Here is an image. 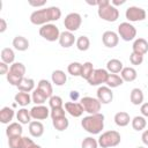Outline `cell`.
Wrapping results in <instances>:
<instances>
[{"label":"cell","instance_id":"1","mask_svg":"<svg viewBox=\"0 0 148 148\" xmlns=\"http://www.w3.org/2000/svg\"><path fill=\"white\" fill-rule=\"evenodd\" d=\"M61 17V10L57 6L47 7L37 9L31 13L30 15V22L35 25H44L47 23H51L53 21H58Z\"/></svg>","mask_w":148,"mask_h":148},{"label":"cell","instance_id":"2","mask_svg":"<svg viewBox=\"0 0 148 148\" xmlns=\"http://www.w3.org/2000/svg\"><path fill=\"white\" fill-rule=\"evenodd\" d=\"M81 126L86 132L92 135L99 134L104 128V114L101 112L96 114H88L82 118Z\"/></svg>","mask_w":148,"mask_h":148},{"label":"cell","instance_id":"3","mask_svg":"<svg viewBox=\"0 0 148 148\" xmlns=\"http://www.w3.org/2000/svg\"><path fill=\"white\" fill-rule=\"evenodd\" d=\"M98 146L102 148H111V147H116L120 143L121 141V136L120 133L117 131H106L104 133H102L98 138Z\"/></svg>","mask_w":148,"mask_h":148},{"label":"cell","instance_id":"4","mask_svg":"<svg viewBox=\"0 0 148 148\" xmlns=\"http://www.w3.org/2000/svg\"><path fill=\"white\" fill-rule=\"evenodd\" d=\"M60 30L59 28L53 24V23H47V24H44L39 28V35L40 37H43L44 39L49 40V42H56V40H59V37H60Z\"/></svg>","mask_w":148,"mask_h":148},{"label":"cell","instance_id":"5","mask_svg":"<svg viewBox=\"0 0 148 148\" xmlns=\"http://www.w3.org/2000/svg\"><path fill=\"white\" fill-rule=\"evenodd\" d=\"M97 14H98L99 18H102L106 22H116L119 18V10L117 9V7L112 6L111 2L108 6L98 8Z\"/></svg>","mask_w":148,"mask_h":148},{"label":"cell","instance_id":"6","mask_svg":"<svg viewBox=\"0 0 148 148\" xmlns=\"http://www.w3.org/2000/svg\"><path fill=\"white\" fill-rule=\"evenodd\" d=\"M118 36L125 42H131L136 37V29L132 23L123 22L118 25Z\"/></svg>","mask_w":148,"mask_h":148},{"label":"cell","instance_id":"7","mask_svg":"<svg viewBox=\"0 0 148 148\" xmlns=\"http://www.w3.org/2000/svg\"><path fill=\"white\" fill-rule=\"evenodd\" d=\"M80 103L82 104V106L84 109V112H87L89 114H96V113H99V111H101L102 103L95 97L84 96V97L81 98Z\"/></svg>","mask_w":148,"mask_h":148},{"label":"cell","instance_id":"8","mask_svg":"<svg viewBox=\"0 0 148 148\" xmlns=\"http://www.w3.org/2000/svg\"><path fill=\"white\" fill-rule=\"evenodd\" d=\"M81 24H82V17L79 13H69L66 15V17L64 20L65 29L69 32H74V31L79 30Z\"/></svg>","mask_w":148,"mask_h":148},{"label":"cell","instance_id":"9","mask_svg":"<svg viewBox=\"0 0 148 148\" xmlns=\"http://www.w3.org/2000/svg\"><path fill=\"white\" fill-rule=\"evenodd\" d=\"M109 72L104 68H96L94 69L90 77L87 80L90 86H101L103 83H106V80L109 77Z\"/></svg>","mask_w":148,"mask_h":148},{"label":"cell","instance_id":"10","mask_svg":"<svg viewBox=\"0 0 148 148\" xmlns=\"http://www.w3.org/2000/svg\"><path fill=\"white\" fill-rule=\"evenodd\" d=\"M125 17L130 22H140L146 18V10L138 6H131L126 9Z\"/></svg>","mask_w":148,"mask_h":148},{"label":"cell","instance_id":"11","mask_svg":"<svg viewBox=\"0 0 148 148\" xmlns=\"http://www.w3.org/2000/svg\"><path fill=\"white\" fill-rule=\"evenodd\" d=\"M35 142L28 136H15L8 139L9 148H30Z\"/></svg>","mask_w":148,"mask_h":148},{"label":"cell","instance_id":"12","mask_svg":"<svg viewBox=\"0 0 148 148\" xmlns=\"http://www.w3.org/2000/svg\"><path fill=\"white\" fill-rule=\"evenodd\" d=\"M50 109L45 105H35L30 109V114L34 120H44L50 116Z\"/></svg>","mask_w":148,"mask_h":148},{"label":"cell","instance_id":"13","mask_svg":"<svg viewBox=\"0 0 148 148\" xmlns=\"http://www.w3.org/2000/svg\"><path fill=\"white\" fill-rule=\"evenodd\" d=\"M97 99L102 103V104H109L112 102L113 99V92H112V89L109 88L108 86H101L97 91Z\"/></svg>","mask_w":148,"mask_h":148},{"label":"cell","instance_id":"14","mask_svg":"<svg viewBox=\"0 0 148 148\" xmlns=\"http://www.w3.org/2000/svg\"><path fill=\"white\" fill-rule=\"evenodd\" d=\"M102 42H103L104 46L112 49V47H114V46L118 45V43H119V36H118L117 32H114L112 30H108V31L103 32V35H102Z\"/></svg>","mask_w":148,"mask_h":148},{"label":"cell","instance_id":"15","mask_svg":"<svg viewBox=\"0 0 148 148\" xmlns=\"http://www.w3.org/2000/svg\"><path fill=\"white\" fill-rule=\"evenodd\" d=\"M65 110H66V112H68L74 118L81 117L83 114V112H84V109H83V106H82L81 103L72 102V101L65 103Z\"/></svg>","mask_w":148,"mask_h":148},{"label":"cell","instance_id":"16","mask_svg":"<svg viewBox=\"0 0 148 148\" xmlns=\"http://www.w3.org/2000/svg\"><path fill=\"white\" fill-rule=\"evenodd\" d=\"M58 42H59L60 46H62L65 49H68V47L73 46L74 43H76V39H75L73 32H69V31L66 30V31H62L60 34V37H59Z\"/></svg>","mask_w":148,"mask_h":148},{"label":"cell","instance_id":"17","mask_svg":"<svg viewBox=\"0 0 148 148\" xmlns=\"http://www.w3.org/2000/svg\"><path fill=\"white\" fill-rule=\"evenodd\" d=\"M132 52H135L138 54H141V56H145L147 52H148V42L145 39V38H136L134 42H133V45H132Z\"/></svg>","mask_w":148,"mask_h":148},{"label":"cell","instance_id":"18","mask_svg":"<svg viewBox=\"0 0 148 148\" xmlns=\"http://www.w3.org/2000/svg\"><path fill=\"white\" fill-rule=\"evenodd\" d=\"M23 133V128H22V124L17 123H10L8 124L7 128H6V135L7 138H15V136H21Z\"/></svg>","mask_w":148,"mask_h":148},{"label":"cell","instance_id":"19","mask_svg":"<svg viewBox=\"0 0 148 148\" xmlns=\"http://www.w3.org/2000/svg\"><path fill=\"white\" fill-rule=\"evenodd\" d=\"M29 133L34 138H40L44 133V125L39 120H32L29 124Z\"/></svg>","mask_w":148,"mask_h":148},{"label":"cell","instance_id":"20","mask_svg":"<svg viewBox=\"0 0 148 148\" xmlns=\"http://www.w3.org/2000/svg\"><path fill=\"white\" fill-rule=\"evenodd\" d=\"M51 80H52V83H54V84L58 86V87H61V86H64V84L66 83V81H67V75L65 74L64 71H61V69H56V71H53L52 74H51Z\"/></svg>","mask_w":148,"mask_h":148},{"label":"cell","instance_id":"21","mask_svg":"<svg viewBox=\"0 0 148 148\" xmlns=\"http://www.w3.org/2000/svg\"><path fill=\"white\" fill-rule=\"evenodd\" d=\"M113 120H114V123H116L117 126H119V127H125V126H127V125L130 124V121H131L132 119H131V117H130V114H128L127 112H125V111H119V112H117V113L114 114Z\"/></svg>","mask_w":148,"mask_h":148},{"label":"cell","instance_id":"22","mask_svg":"<svg viewBox=\"0 0 148 148\" xmlns=\"http://www.w3.org/2000/svg\"><path fill=\"white\" fill-rule=\"evenodd\" d=\"M143 98H145V95H143V91L140 88H133L131 90L130 101H131V103L133 105H141V104H143Z\"/></svg>","mask_w":148,"mask_h":148},{"label":"cell","instance_id":"23","mask_svg":"<svg viewBox=\"0 0 148 148\" xmlns=\"http://www.w3.org/2000/svg\"><path fill=\"white\" fill-rule=\"evenodd\" d=\"M14 116H15V112L9 106H3L0 110V121L2 124H10Z\"/></svg>","mask_w":148,"mask_h":148},{"label":"cell","instance_id":"24","mask_svg":"<svg viewBox=\"0 0 148 148\" xmlns=\"http://www.w3.org/2000/svg\"><path fill=\"white\" fill-rule=\"evenodd\" d=\"M124 65L119 59H111L106 64V71L111 74H118L123 71Z\"/></svg>","mask_w":148,"mask_h":148},{"label":"cell","instance_id":"25","mask_svg":"<svg viewBox=\"0 0 148 148\" xmlns=\"http://www.w3.org/2000/svg\"><path fill=\"white\" fill-rule=\"evenodd\" d=\"M16 119L18 120V123L20 124H22V125H28V124H30L32 120V118H31V114H30V110H28V109H25V108H22V109H20L17 112H16Z\"/></svg>","mask_w":148,"mask_h":148},{"label":"cell","instance_id":"26","mask_svg":"<svg viewBox=\"0 0 148 148\" xmlns=\"http://www.w3.org/2000/svg\"><path fill=\"white\" fill-rule=\"evenodd\" d=\"M13 46L17 51H27L29 49V40L23 36H16L13 39Z\"/></svg>","mask_w":148,"mask_h":148},{"label":"cell","instance_id":"27","mask_svg":"<svg viewBox=\"0 0 148 148\" xmlns=\"http://www.w3.org/2000/svg\"><path fill=\"white\" fill-rule=\"evenodd\" d=\"M120 76L124 80V82H133L136 79L138 73L133 67H124L120 72Z\"/></svg>","mask_w":148,"mask_h":148},{"label":"cell","instance_id":"28","mask_svg":"<svg viewBox=\"0 0 148 148\" xmlns=\"http://www.w3.org/2000/svg\"><path fill=\"white\" fill-rule=\"evenodd\" d=\"M14 99L16 102V104L21 105V106H27L28 104H30L32 102V98L31 96L29 95V92H24V91H18L15 94L14 96Z\"/></svg>","mask_w":148,"mask_h":148},{"label":"cell","instance_id":"29","mask_svg":"<svg viewBox=\"0 0 148 148\" xmlns=\"http://www.w3.org/2000/svg\"><path fill=\"white\" fill-rule=\"evenodd\" d=\"M0 58H1V61L2 62L7 64V65H12V64H14V60H15V53H14L13 49L5 47V49L1 50Z\"/></svg>","mask_w":148,"mask_h":148},{"label":"cell","instance_id":"30","mask_svg":"<svg viewBox=\"0 0 148 148\" xmlns=\"http://www.w3.org/2000/svg\"><path fill=\"white\" fill-rule=\"evenodd\" d=\"M18 91H24V92H30L35 90V81L31 77H23V80L21 81V83L17 87Z\"/></svg>","mask_w":148,"mask_h":148},{"label":"cell","instance_id":"31","mask_svg":"<svg viewBox=\"0 0 148 148\" xmlns=\"http://www.w3.org/2000/svg\"><path fill=\"white\" fill-rule=\"evenodd\" d=\"M37 88L39 90H42L47 96V98H50L51 96H53V88H52V84H51L50 81H47L45 79L39 80L38 83H37Z\"/></svg>","mask_w":148,"mask_h":148},{"label":"cell","instance_id":"32","mask_svg":"<svg viewBox=\"0 0 148 148\" xmlns=\"http://www.w3.org/2000/svg\"><path fill=\"white\" fill-rule=\"evenodd\" d=\"M131 124H132V127L133 130L140 132V131H143L147 126V120L143 116H135L132 120H131Z\"/></svg>","mask_w":148,"mask_h":148},{"label":"cell","instance_id":"33","mask_svg":"<svg viewBox=\"0 0 148 148\" xmlns=\"http://www.w3.org/2000/svg\"><path fill=\"white\" fill-rule=\"evenodd\" d=\"M31 98H32V102H34L36 105H43V104L46 102V99H49L47 96H46L42 90H39L38 88H36V89L32 91Z\"/></svg>","mask_w":148,"mask_h":148},{"label":"cell","instance_id":"34","mask_svg":"<svg viewBox=\"0 0 148 148\" xmlns=\"http://www.w3.org/2000/svg\"><path fill=\"white\" fill-rule=\"evenodd\" d=\"M123 83H124V80L121 79L120 75H118V74H109V77H108L105 84L109 88L112 89V88H117V87L121 86Z\"/></svg>","mask_w":148,"mask_h":148},{"label":"cell","instance_id":"35","mask_svg":"<svg viewBox=\"0 0 148 148\" xmlns=\"http://www.w3.org/2000/svg\"><path fill=\"white\" fill-rule=\"evenodd\" d=\"M25 71H27L25 69V66L22 62H14L9 67V73H12L14 75H17L20 77H24Z\"/></svg>","mask_w":148,"mask_h":148},{"label":"cell","instance_id":"36","mask_svg":"<svg viewBox=\"0 0 148 148\" xmlns=\"http://www.w3.org/2000/svg\"><path fill=\"white\" fill-rule=\"evenodd\" d=\"M52 124H53V127L59 132H62V131L67 130L68 126H69V121H68V119L66 117L54 119V120H52Z\"/></svg>","mask_w":148,"mask_h":148},{"label":"cell","instance_id":"37","mask_svg":"<svg viewBox=\"0 0 148 148\" xmlns=\"http://www.w3.org/2000/svg\"><path fill=\"white\" fill-rule=\"evenodd\" d=\"M81 71H82V64L77 61H73L67 66V72L72 76H81Z\"/></svg>","mask_w":148,"mask_h":148},{"label":"cell","instance_id":"38","mask_svg":"<svg viewBox=\"0 0 148 148\" xmlns=\"http://www.w3.org/2000/svg\"><path fill=\"white\" fill-rule=\"evenodd\" d=\"M76 47L79 51H87L90 47V40L87 36H80L76 39Z\"/></svg>","mask_w":148,"mask_h":148},{"label":"cell","instance_id":"39","mask_svg":"<svg viewBox=\"0 0 148 148\" xmlns=\"http://www.w3.org/2000/svg\"><path fill=\"white\" fill-rule=\"evenodd\" d=\"M94 65L90 61H87L84 64H82V71H81V77L84 80H88L90 77V75L94 72Z\"/></svg>","mask_w":148,"mask_h":148},{"label":"cell","instance_id":"40","mask_svg":"<svg viewBox=\"0 0 148 148\" xmlns=\"http://www.w3.org/2000/svg\"><path fill=\"white\" fill-rule=\"evenodd\" d=\"M97 147H98V141L92 136H87L81 142V148H97Z\"/></svg>","mask_w":148,"mask_h":148},{"label":"cell","instance_id":"41","mask_svg":"<svg viewBox=\"0 0 148 148\" xmlns=\"http://www.w3.org/2000/svg\"><path fill=\"white\" fill-rule=\"evenodd\" d=\"M49 105L51 109H57V108H64V102H62V98L60 96H57V95H53L49 98Z\"/></svg>","mask_w":148,"mask_h":148},{"label":"cell","instance_id":"42","mask_svg":"<svg viewBox=\"0 0 148 148\" xmlns=\"http://www.w3.org/2000/svg\"><path fill=\"white\" fill-rule=\"evenodd\" d=\"M6 79H7V81L9 82V84L15 86V87H18V84H20L21 81L23 80V77H20V76H17V75H14V74H12V73H9V72H8V74L6 75Z\"/></svg>","mask_w":148,"mask_h":148},{"label":"cell","instance_id":"43","mask_svg":"<svg viewBox=\"0 0 148 148\" xmlns=\"http://www.w3.org/2000/svg\"><path fill=\"white\" fill-rule=\"evenodd\" d=\"M65 108H57V109H51V112H50V116L52 118V120L54 119H58V118H62V117H66L65 116Z\"/></svg>","mask_w":148,"mask_h":148},{"label":"cell","instance_id":"44","mask_svg":"<svg viewBox=\"0 0 148 148\" xmlns=\"http://www.w3.org/2000/svg\"><path fill=\"white\" fill-rule=\"evenodd\" d=\"M130 62L134 66H138V65H141L143 62V56L141 54H138L135 52H132L130 54Z\"/></svg>","mask_w":148,"mask_h":148},{"label":"cell","instance_id":"45","mask_svg":"<svg viewBox=\"0 0 148 148\" xmlns=\"http://www.w3.org/2000/svg\"><path fill=\"white\" fill-rule=\"evenodd\" d=\"M9 72V66L5 62H0V75H7Z\"/></svg>","mask_w":148,"mask_h":148},{"label":"cell","instance_id":"46","mask_svg":"<svg viewBox=\"0 0 148 148\" xmlns=\"http://www.w3.org/2000/svg\"><path fill=\"white\" fill-rule=\"evenodd\" d=\"M140 112H141V114H142L145 118H148V102L141 104V106H140Z\"/></svg>","mask_w":148,"mask_h":148},{"label":"cell","instance_id":"47","mask_svg":"<svg viewBox=\"0 0 148 148\" xmlns=\"http://www.w3.org/2000/svg\"><path fill=\"white\" fill-rule=\"evenodd\" d=\"M79 91H76V90H72L71 92H69V97H71V99H72V102H76L77 99H79Z\"/></svg>","mask_w":148,"mask_h":148},{"label":"cell","instance_id":"48","mask_svg":"<svg viewBox=\"0 0 148 148\" xmlns=\"http://www.w3.org/2000/svg\"><path fill=\"white\" fill-rule=\"evenodd\" d=\"M141 140H142L143 145L148 146V130H146V131L142 132V134H141Z\"/></svg>","mask_w":148,"mask_h":148},{"label":"cell","instance_id":"49","mask_svg":"<svg viewBox=\"0 0 148 148\" xmlns=\"http://www.w3.org/2000/svg\"><path fill=\"white\" fill-rule=\"evenodd\" d=\"M29 5L30 6H34V7H42V6H44V5H46V0H43V1H29Z\"/></svg>","mask_w":148,"mask_h":148},{"label":"cell","instance_id":"50","mask_svg":"<svg viewBox=\"0 0 148 148\" xmlns=\"http://www.w3.org/2000/svg\"><path fill=\"white\" fill-rule=\"evenodd\" d=\"M7 29V22L5 18H0V32H5Z\"/></svg>","mask_w":148,"mask_h":148},{"label":"cell","instance_id":"51","mask_svg":"<svg viewBox=\"0 0 148 148\" xmlns=\"http://www.w3.org/2000/svg\"><path fill=\"white\" fill-rule=\"evenodd\" d=\"M123 3H125V0H121V1H117V0H112L111 1V5L112 6H119V5H123Z\"/></svg>","mask_w":148,"mask_h":148},{"label":"cell","instance_id":"52","mask_svg":"<svg viewBox=\"0 0 148 148\" xmlns=\"http://www.w3.org/2000/svg\"><path fill=\"white\" fill-rule=\"evenodd\" d=\"M30 148H42V147H40L39 145H36V143H34V145H32Z\"/></svg>","mask_w":148,"mask_h":148},{"label":"cell","instance_id":"53","mask_svg":"<svg viewBox=\"0 0 148 148\" xmlns=\"http://www.w3.org/2000/svg\"><path fill=\"white\" fill-rule=\"evenodd\" d=\"M136 148H145V147H142V146H140V147H136Z\"/></svg>","mask_w":148,"mask_h":148}]
</instances>
